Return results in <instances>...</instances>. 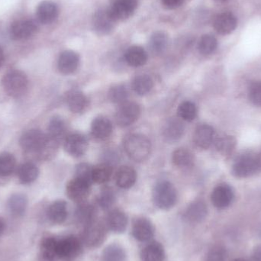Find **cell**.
<instances>
[{
  "label": "cell",
  "mask_w": 261,
  "mask_h": 261,
  "mask_svg": "<svg viewBox=\"0 0 261 261\" xmlns=\"http://www.w3.org/2000/svg\"><path fill=\"white\" fill-rule=\"evenodd\" d=\"M153 203L160 210H168L176 205L177 193L176 188L168 181L158 182L153 190Z\"/></svg>",
  "instance_id": "3957f363"
},
{
  "label": "cell",
  "mask_w": 261,
  "mask_h": 261,
  "mask_svg": "<svg viewBox=\"0 0 261 261\" xmlns=\"http://www.w3.org/2000/svg\"><path fill=\"white\" fill-rule=\"evenodd\" d=\"M58 239L54 237H46L41 241V254L42 258L45 261H53L56 257L57 248H58Z\"/></svg>",
  "instance_id": "1f68e13d"
},
{
  "label": "cell",
  "mask_w": 261,
  "mask_h": 261,
  "mask_svg": "<svg viewBox=\"0 0 261 261\" xmlns=\"http://www.w3.org/2000/svg\"><path fill=\"white\" fill-rule=\"evenodd\" d=\"M93 167L90 164L82 163L76 167V176L75 177L84 181L86 184L91 186L93 184Z\"/></svg>",
  "instance_id": "7bdbcfd3"
},
{
  "label": "cell",
  "mask_w": 261,
  "mask_h": 261,
  "mask_svg": "<svg viewBox=\"0 0 261 261\" xmlns=\"http://www.w3.org/2000/svg\"><path fill=\"white\" fill-rule=\"evenodd\" d=\"M234 197L233 189L228 184H219L213 190L211 200L215 207L223 210L231 205Z\"/></svg>",
  "instance_id": "7c38bea8"
},
{
  "label": "cell",
  "mask_w": 261,
  "mask_h": 261,
  "mask_svg": "<svg viewBox=\"0 0 261 261\" xmlns=\"http://www.w3.org/2000/svg\"><path fill=\"white\" fill-rule=\"evenodd\" d=\"M58 15V6L51 1L42 2L37 9L38 19L43 24H50L55 21Z\"/></svg>",
  "instance_id": "7402d4cb"
},
{
  "label": "cell",
  "mask_w": 261,
  "mask_h": 261,
  "mask_svg": "<svg viewBox=\"0 0 261 261\" xmlns=\"http://www.w3.org/2000/svg\"><path fill=\"white\" fill-rule=\"evenodd\" d=\"M128 97V89L125 85L119 84L112 87L109 92V98L113 103L121 104L126 102Z\"/></svg>",
  "instance_id": "b9f144b4"
},
{
  "label": "cell",
  "mask_w": 261,
  "mask_h": 261,
  "mask_svg": "<svg viewBox=\"0 0 261 261\" xmlns=\"http://www.w3.org/2000/svg\"><path fill=\"white\" fill-rule=\"evenodd\" d=\"M39 174L38 167L33 163L28 162L18 167L17 175L22 184H30L36 180Z\"/></svg>",
  "instance_id": "f546056e"
},
{
  "label": "cell",
  "mask_w": 261,
  "mask_h": 261,
  "mask_svg": "<svg viewBox=\"0 0 261 261\" xmlns=\"http://www.w3.org/2000/svg\"><path fill=\"white\" fill-rule=\"evenodd\" d=\"M125 60L130 67H141L147 62V54L143 47L132 46L125 52Z\"/></svg>",
  "instance_id": "83f0119b"
},
{
  "label": "cell",
  "mask_w": 261,
  "mask_h": 261,
  "mask_svg": "<svg viewBox=\"0 0 261 261\" xmlns=\"http://www.w3.org/2000/svg\"><path fill=\"white\" fill-rule=\"evenodd\" d=\"M218 47L217 39L211 35H205L199 40V51L202 55L208 56L216 51Z\"/></svg>",
  "instance_id": "ab89813d"
},
{
  "label": "cell",
  "mask_w": 261,
  "mask_h": 261,
  "mask_svg": "<svg viewBox=\"0 0 261 261\" xmlns=\"http://www.w3.org/2000/svg\"><path fill=\"white\" fill-rule=\"evenodd\" d=\"M141 114V109L136 102H123L119 106L116 113V122L119 126L125 128L135 123Z\"/></svg>",
  "instance_id": "ba28073f"
},
{
  "label": "cell",
  "mask_w": 261,
  "mask_h": 261,
  "mask_svg": "<svg viewBox=\"0 0 261 261\" xmlns=\"http://www.w3.org/2000/svg\"><path fill=\"white\" fill-rule=\"evenodd\" d=\"M116 201V196L110 188H104L98 196L97 202L102 210H110Z\"/></svg>",
  "instance_id": "ee69618b"
},
{
  "label": "cell",
  "mask_w": 261,
  "mask_h": 261,
  "mask_svg": "<svg viewBox=\"0 0 261 261\" xmlns=\"http://www.w3.org/2000/svg\"><path fill=\"white\" fill-rule=\"evenodd\" d=\"M215 130L213 127L206 124L199 125L195 130L193 141L198 147L207 149L214 141Z\"/></svg>",
  "instance_id": "ac0fdd59"
},
{
  "label": "cell",
  "mask_w": 261,
  "mask_h": 261,
  "mask_svg": "<svg viewBox=\"0 0 261 261\" xmlns=\"http://www.w3.org/2000/svg\"><path fill=\"white\" fill-rule=\"evenodd\" d=\"M79 64V55L73 50H65L62 52L58 58V69L63 74H71L76 71Z\"/></svg>",
  "instance_id": "e0dca14e"
},
{
  "label": "cell",
  "mask_w": 261,
  "mask_h": 261,
  "mask_svg": "<svg viewBox=\"0 0 261 261\" xmlns=\"http://www.w3.org/2000/svg\"><path fill=\"white\" fill-rule=\"evenodd\" d=\"M65 133L66 125L63 119L60 117H54L48 125L47 135L49 138L58 144L61 140L64 139Z\"/></svg>",
  "instance_id": "d6a6232c"
},
{
  "label": "cell",
  "mask_w": 261,
  "mask_h": 261,
  "mask_svg": "<svg viewBox=\"0 0 261 261\" xmlns=\"http://www.w3.org/2000/svg\"><path fill=\"white\" fill-rule=\"evenodd\" d=\"M141 257V261H164L165 251L159 242H150L143 248Z\"/></svg>",
  "instance_id": "4316f807"
},
{
  "label": "cell",
  "mask_w": 261,
  "mask_h": 261,
  "mask_svg": "<svg viewBox=\"0 0 261 261\" xmlns=\"http://www.w3.org/2000/svg\"><path fill=\"white\" fill-rule=\"evenodd\" d=\"M185 132V126L180 120L170 119L167 121L163 130V135L167 141L173 142L182 138Z\"/></svg>",
  "instance_id": "d4e9b609"
},
{
  "label": "cell",
  "mask_w": 261,
  "mask_h": 261,
  "mask_svg": "<svg viewBox=\"0 0 261 261\" xmlns=\"http://www.w3.org/2000/svg\"><path fill=\"white\" fill-rule=\"evenodd\" d=\"M64 149L75 158L83 156L88 149V141L85 136L80 133H72L64 138Z\"/></svg>",
  "instance_id": "30bf717a"
},
{
  "label": "cell",
  "mask_w": 261,
  "mask_h": 261,
  "mask_svg": "<svg viewBox=\"0 0 261 261\" xmlns=\"http://www.w3.org/2000/svg\"><path fill=\"white\" fill-rule=\"evenodd\" d=\"M90 187L91 186L75 177L67 184V196L73 202L82 203L88 197Z\"/></svg>",
  "instance_id": "2e32d148"
},
{
  "label": "cell",
  "mask_w": 261,
  "mask_h": 261,
  "mask_svg": "<svg viewBox=\"0 0 261 261\" xmlns=\"http://www.w3.org/2000/svg\"><path fill=\"white\" fill-rule=\"evenodd\" d=\"M4 52H3V48L0 47V67L3 66V63H4Z\"/></svg>",
  "instance_id": "816d5d0a"
},
{
  "label": "cell",
  "mask_w": 261,
  "mask_h": 261,
  "mask_svg": "<svg viewBox=\"0 0 261 261\" xmlns=\"http://www.w3.org/2000/svg\"><path fill=\"white\" fill-rule=\"evenodd\" d=\"M173 164L180 168H187L193 166L194 159L193 154L187 149L179 148L174 150L172 156Z\"/></svg>",
  "instance_id": "d590c367"
},
{
  "label": "cell",
  "mask_w": 261,
  "mask_h": 261,
  "mask_svg": "<svg viewBox=\"0 0 261 261\" xmlns=\"http://www.w3.org/2000/svg\"><path fill=\"white\" fill-rule=\"evenodd\" d=\"M236 141L231 136H222L216 140V147L217 150L223 154H228L234 150Z\"/></svg>",
  "instance_id": "f6af8a7d"
},
{
  "label": "cell",
  "mask_w": 261,
  "mask_h": 261,
  "mask_svg": "<svg viewBox=\"0 0 261 261\" xmlns=\"http://www.w3.org/2000/svg\"><path fill=\"white\" fill-rule=\"evenodd\" d=\"M5 228H6V224H5L4 220L0 217V237L3 236V232H4Z\"/></svg>",
  "instance_id": "f907efd6"
},
{
  "label": "cell",
  "mask_w": 261,
  "mask_h": 261,
  "mask_svg": "<svg viewBox=\"0 0 261 261\" xmlns=\"http://www.w3.org/2000/svg\"><path fill=\"white\" fill-rule=\"evenodd\" d=\"M67 103L70 111L74 113H81L88 107L89 100L82 92L71 90L67 94Z\"/></svg>",
  "instance_id": "484cf974"
},
{
  "label": "cell",
  "mask_w": 261,
  "mask_h": 261,
  "mask_svg": "<svg viewBox=\"0 0 261 261\" xmlns=\"http://www.w3.org/2000/svg\"><path fill=\"white\" fill-rule=\"evenodd\" d=\"M216 1H219V2H225V1H227V0H216Z\"/></svg>",
  "instance_id": "db71d44e"
},
{
  "label": "cell",
  "mask_w": 261,
  "mask_h": 261,
  "mask_svg": "<svg viewBox=\"0 0 261 261\" xmlns=\"http://www.w3.org/2000/svg\"><path fill=\"white\" fill-rule=\"evenodd\" d=\"M250 101L257 107H261V81L252 83L248 90Z\"/></svg>",
  "instance_id": "7dc6e473"
},
{
  "label": "cell",
  "mask_w": 261,
  "mask_h": 261,
  "mask_svg": "<svg viewBox=\"0 0 261 261\" xmlns=\"http://www.w3.org/2000/svg\"><path fill=\"white\" fill-rule=\"evenodd\" d=\"M124 149L130 159L142 162L150 156L151 144L150 140L141 134H130L124 140Z\"/></svg>",
  "instance_id": "7a4b0ae2"
},
{
  "label": "cell",
  "mask_w": 261,
  "mask_h": 261,
  "mask_svg": "<svg viewBox=\"0 0 261 261\" xmlns=\"http://www.w3.org/2000/svg\"><path fill=\"white\" fill-rule=\"evenodd\" d=\"M233 261H246V260H244V259H242V258H237V259H234V260Z\"/></svg>",
  "instance_id": "f5cc1de1"
},
{
  "label": "cell",
  "mask_w": 261,
  "mask_h": 261,
  "mask_svg": "<svg viewBox=\"0 0 261 261\" xmlns=\"http://www.w3.org/2000/svg\"><path fill=\"white\" fill-rule=\"evenodd\" d=\"M3 89L11 97L19 98L25 94L29 87L27 76L20 70H11L3 76Z\"/></svg>",
  "instance_id": "277c9868"
},
{
  "label": "cell",
  "mask_w": 261,
  "mask_h": 261,
  "mask_svg": "<svg viewBox=\"0 0 261 261\" xmlns=\"http://www.w3.org/2000/svg\"><path fill=\"white\" fill-rule=\"evenodd\" d=\"M137 6V0H116L110 10L116 21H123L133 15Z\"/></svg>",
  "instance_id": "9a60e30c"
},
{
  "label": "cell",
  "mask_w": 261,
  "mask_h": 261,
  "mask_svg": "<svg viewBox=\"0 0 261 261\" xmlns=\"http://www.w3.org/2000/svg\"><path fill=\"white\" fill-rule=\"evenodd\" d=\"M184 0H162L163 4L166 8L174 9L179 7L184 3Z\"/></svg>",
  "instance_id": "c3c4849f"
},
{
  "label": "cell",
  "mask_w": 261,
  "mask_h": 261,
  "mask_svg": "<svg viewBox=\"0 0 261 261\" xmlns=\"http://www.w3.org/2000/svg\"><path fill=\"white\" fill-rule=\"evenodd\" d=\"M208 214V208L205 202L196 200L192 202L184 213V218L190 223H199L202 222Z\"/></svg>",
  "instance_id": "d6986e66"
},
{
  "label": "cell",
  "mask_w": 261,
  "mask_h": 261,
  "mask_svg": "<svg viewBox=\"0 0 261 261\" xmlns=\"http://www.w3.org/2000/svg\"><path fill=\"white\" fill-rule=\"evenodd\" d=\"M228 254L222 245H215L210 248L205 256V261H226Z\"/></svg>",
  "instance_id": "bcb514c9"
},
{
  "label": "cell",
  "mask_w": 261,
  "mask_h": 261,
  "mask_svg": "<svg viewBox=\"0 0 261 261\" xmlns=\"http://www.w3.org/2000/svg\"><path fill=\"white\" fill-rule=\"evenodd\" d=\"M16 161L13 155L9 153L0 154V176H9L15 170Z\"/></svg>",
  "instance_id": "60d3db41"
},
{
  "label": "cell",
  "mask_w": 261,
  "mask_h": 261,
  "mask_svg": "<svg viewBox=\"0 0 261 261\" xmlns=\"http://www.w3.org/2000/svg\"><path fill=\"white\" fill-rule=\"evenodd\" d=\"M82 240L75 236H67L58 239L57 255L58 258L65 261H72L77 258L83 251Z\"/></svg>",
  "instance_id": "8992f818"
},
{
  "label": "cell",
  "mask_w": 261,
  "mask_h": 261,
  "mask_svg": "<svg viewBox=\"0 0 261 261\" xmlns=\"http://www.w3.org/2000/svg\"><path fill=\"white\" fill-rule=\"evenodd\" d=\"M177 113L178 116L182 120L192 122L197 116V108L193 102L185 101L178 107Z\"/></svg>",
  "instance_id": "f35d334b"
},
{
  "label": "cell",
  "mask_w": 261,
  "mask_h": 261,
  "mask_svg": "<svg viewBox=\"0 0 261 261\" xmlns=\"http://www.w3.org/2000/svg\"><path fill=\"white\" fill-rule=\"evenodd\" d=\"M168 38L164 32H156L150 37L149 46L150 50L155 55H160L167 48Z\"/></svg>",
  "instance_id": "74e56055"
},
{
  "label": "cell",
  "mask_w": 261,
  "mask_h": 261,
  "mask_svg": "<svg viewBox=\"0 0 261 261\" xmlns=\"http://www.w3.org/2000/svg\"><path fill=\"white\" fill-rule=\"evenodd\" d=\"M153 87V80L148 75H139L132 82V89L139 96L147 95L150 93Z\"/></svg>",
  "instance_id": "e575fe53"
},
{
  "label": "cell",
  "mask_w": 261,
  "mask_h": 261,
  "mask_svg": "<svg viewBox=\"0 0 261 261\" xmlns=\"http://www.w3.org/2000/svg\"><path fill=\"white\" fill-rule=\"evenodd\" d=\"M19 143L24 151L42 155H45L49 150L55 148L58 145L48 135L35 129L29 130L23 134Z\"/></svg>",
  "instance_id": "6da1fadb"
},
{
  "label": "cell",
  "mask_w": 261,
  "mask_h": 261,
  "mask_svg": "<svg viewBox=\"0 0 261 261\" xmlns=\"http://www.w3.org/2000/svg\"><path fill=\"white\" fill-rule=\"evenodd\" d=\"M96 219V208L89 203L85 202L80 203L75 211V220L78 225L85 227L90 222Z\"/></svg>",
  "instance_id": "cb8c5ba5"
},
{
  "label": "cell",
  "mask_w": 261,
  "mask_h": 261,
  "mask_svg": "<svg viewBox=\"0 0 261 261\" xmlns=\"http://www.w3.org/2000/svg\"><path fill=\"white\" fill-rule=\"evenodd\" d=\"M37 29L38 25L34 20H18L11 26V36L15 40L28 39L36 32Z\"/></svg>",
  "instance_id": "4fadbf2b"
},
{
  "label": "cell",
  "mask_w": 261,
  "mask_h": 261,
  "mask_svg": "<svg viewBox=\"0 0 261 261\" xmlns=\"http://www.w3.org/2000/svg\"><path fill=\"white\" fill-rule=\"evenodd\" d=\"M47 216L52 223L57 225L64 223L68 216L67 202L63 200L55 201L49 206Z\"/></svg>",
  "instance_id": "44dd1931"
},
{
  "label": "cell",
  "mask_w": 261,
  "mask_h": 261,
  "mask_svg": "<svg viewBox=\"0 0 261 261\" xmlns=\"http://www.w3.org/2000/svg\"><path fill=\"white\" fill-rule=\"evenodd\" d=\"M137 179L135 170L128 166L120 167L116 172V182L122 189H129L135 185Z\"/></svg>",
  "instance_id": "f1b7e54d"
},
{
  "label": "cell",
  "mask_w": 261,
  "mask_h": 261,
  "mask_svg": "<svg viewBox=\"0 0 261 261\" xmlns=\"http://www.w3.org/2000/svg\"><path fill=\"white\" fill-rule=\"evenodd\" d=\"M126 257L123 247L118 244H111L102 251L101 261H125Z\"/></svg>",
  "instance_id": "4dcf8cb0"
},
{
  "label": "cell",
  "mask_w": 261,
  "mask_h": 261,
  "mask_svg": "<svg viewBox=\"0 0 261 261\" xmlns=\"http://www.w3.org/2000/svg\"><path fill=\"white\" fill-rule=\"evenodd\" d=\"M253 261H261V245L256 247L253 251Z\"/></svg>",
  "instance_id": "681fc988"
},
{
  "label": "cell",
  "mask_w": 261,
  "mask_h": 261,
  "mask_svg": "<svg viewBox=\"0 0 261 261\" xmlns=\"http://www.w3.org/2000/svg\"><path fill=\"white\" fill-rule=\"evenodd\" d=\"M107 228L106 223L96 220L84 227L81 240L83 244L90 248H99L107 239Z\"/></svg>",
  "instance_id": "5b68a950"
},
{
  "label": "cell",
  "mask_w": 261,
  "mask_h": 261,
  "mask_svg": "<svg viewBox=\"0 0 261 261\" xmlns=\"http://www.w3.org/2000/svg\"><path fill=\"white\" fill-rule=\"evenodd\" d=\"M113 175V167L108 163L99 164L93 167V182L103 184L108 182Z\"/></svg>",
  "instance_id": "8d00e7d4"
},
{
  "label": "cell",
  "mask_w": 261,
  "mask_h": 261,
  "mask_svg": "<svg viewBox=\"0 0 261 261\" xmlns=\"http://www.w3.org/2000/svg\"><path fill=\"white\" fill-rule=\"evenodd\" d=\"M261 169V156L245 155L238 160L232 167V174L237 178H246L255 174Z\"/></svg>",
  "instance_id": "52a82bcc"
},
{
  "label": "cell",
  "mask_w": 261,
  "mask_h": 261,
  "mask_svg": "<svg viewBox=\"0 0 261 261\" xmlns=\"http://www.w3.org/2000/svg\"><path fill=\"white\" fill-rule=\"evenodd\" d=\"M116 20L112 15L110 9H100L95 13L93 25L95 32L100 35H108L114 29Z\"/></svg>",
  "instance_id": "9c48e42d"
},
{
  "label": "cell",
  "mask_w": 261,
  "mask_h": 261,
  "mask_svg": "<svg viewBox=\"0 0 261 261\" xmlns=\"http://www.w3.org/2000/svg\"><path fill=\"white\" fill-rule=\"evenodd\" d=\"M237 18L231 12H223L216 17L214 28L220 35H225L234 32L237 27Z\"/></svg>",
  "instance_id": "ffe728a7"
},
{
  "label": "cell",
  "mask_w": 261,
  "mask_h": 261,
  "mask_svg": "<svg viewBox=\"0 0 261 261\" xmlns=\"http://www.w3.org/2000/svg\"><path fill=\"white\" fill-rule=\"evenodd\" d=\"M132 233L138 242H148L154 236L155 228L153 223L147 218H138L134 221Z\"/></svg>",
  "instance_id": "8fae6325"
},
{
  "label": "cell",
  "mask_w": 261,
  "mask_h": 261,
  "mask_svg": "<svg viewBox=\"0 0 261 261\" xmlns=\"http://www.w3.org/2000/svg\"><path fill=\"white\" fill-rule=\"evenodd\" d=\"M105 223L108 230L116 234H122L128 227V216L122 210H113L107 215Z\"/></svg>",
  "instance_id": "5bb4252c"
},
{
  "label": "cell",
  "mask_w": 261,
  "mask_h": 261,
  "mask_svg": "<svg viewBox=\"0 0 261 261\" xmlns=\"http://www.w3.org/2000/svg\"><path fill=\"white\" fill-rule=\"evenodd\" d=\"M27 204V197L24 194L15 193L9 198L8 206L12 215L15 216H21L25 212Z\"/></svg>",
  "instance_id": "836d02e7"
},
{
  "label": "cell",
  "mask_w": 261,
  "mask_h": 261,
  "mask_svg": "<svg viewBox=\"0 0 261 261\" xmlns=\"http://www.w3.org/2000/svg\"><path fill=\"white\" fill-rule=\"evenodd\" d=\"M91 133L97 139H107L113 133L112 122L110 119L102 116L96 118L92 122Z\"/></svg>",
  "instance_id": "603a6c76"
}]
</instances>
